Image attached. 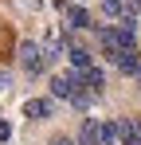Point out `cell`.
Returning <instances> with one entry per match:
<instances>
[{
	"label": "cell",
	"instance_id": "4fadbf2b",
	"mask_svg": "<svg viewBox=\"0 0 141 145\" xmlns=\"http://www.w3.org/2000/svg\"><path fill=\"white\" fill-rule=\"evenodd\" d=\"M55 145H70V141H67V137H59V141H55Z\"/></svg>",
	"mask_w": 141,
	"mask_h": 145
},
{
	"label": "cell",
	"instance_id": "9c48e42d",
	"mask_svg": "<svg viewBox=\"0 0 141 145\" xmlns=\"http://www.w3.org/2000/svg\"><path fill=\"white\" fill-rule=\"evenodd\" d=\"M121 141V125L118 121H102V145H114Z\"/></svg>",
	"mask_w": 141,
	"mask_h": 145
},
{
	"label": "cell",
	"instance_id": "7a4b0ae2",
	"mask_svg": "<svg viewBox=\"0 0 141 145\" xmlns=\"http://www.w3.org/2000/svg\"><path fill=\"white\" fill-rule=\"evenodd\" d=\"M20 63H24L27 74H39V71H47V63H51V51L39 47V43H20Z\"/></svg>",
	"mask_w": 141,
	"mask_h": 145
},
{
	"label": "cell",
	"instance_id": "6da1fadb",
	"mask_svg": "<svg viewBox=\"0 0 141 145\" xmlns=\"http://www.w3.org/2000/svg\"><path fill=\"white\" fill-rule=\"evenodd\" d=\"M51 94L55 98H63V102H70V106H78V110H86L94 98V90L82 82V71H67V74H55L51 78Z\"/></svg>",
	"mask_w": 141,
	"mask_h": 145
},
{
	"label": "cell",
	"instance_id": "7c38bea8",
	"mask_svg": "<svg viewBox=\"0 0 141 145\" xmlns=\"http://www.w3.org/2000/svg\"><path fill=\"white\" fill-rule=\"evenodd\" d=\"M133 12H141V0H129V16H133Z\"/></svg>",
	"mask_w": 141,
	"mask_h": 145
},
{
	"label": "cell",
	"instance_id": "ba28073f",
	"mask_svg": "<svg viewBox=\"0 0 141 145\" xmlns=\"http://www.w3.org/2000/svg\"><path fill=\"white\" fill-rule=\"evenodd\" d=\"M82 82L90 86L94 94H102V86H106V78H102V71H98V67H86V71H82Z\"/></svg>",
	"mask_w": 141,
	"mask_h": 145
},
{
	"label": "cell",
	"instance_id": "52a82bcc",
	"mask_svg": "<svg viewBox=\"0 0 141 145\" xmlns=\"http://www.w3.org/2000/svg\"><path fill=\"white\" fill-rule=\"evenodd\" d=\"M24 114H27V118H47V114H51V102H47V98H27V102H24Z\"/></svg>",
	"mask_w": 141,
	"mask_h": 145
},
{
	"label": "cell",
	"instance_id": "30bf717a",
	"mask_svg": "<svg viewBox=\"0 0 141 145\" xmlns=\"http://www.w3.org/2000/svg\"><path fill=\"white\" fill-rule=\"evenodd\" d=\"M8 137H12V125H8V121L0 118V141H8Z\"/></svg>",
	"mask_w": 141,
	"mask_h": 145
},
{
	"label": "cell",
	"instance_id": "277c9868",
	"mask_svg": "<svg viewBox=\"0 0 141 145\" xmlns=\"http://www.w3.org/2000/svg\"><path fill=\"white\" fill-rule=\"evenodd\" d=\"M78 141H82V145H102V121L86 118V121H82V133H78Z\"/></svg>",
	"mask_w": 141,
	"mask_h": 145
},
{
	"label": "cell",
	"instance_id": "5b68a950",
	"mask_svg": "<svg viewBox=\"0 0 141 145\" xmlns=\"http://www.w3.org/2000/svg\"><path fill=\"white\" fill-rule=\"evenodd\" d=\"M12 55H16V35L8 24H0V63H8Z\"/></svg>",
	"mask_w": 141,
	"mask_h": 145
},
{
	"label": "cell",
	"instance_id": "8992f818",
	"mask_svg": "<svg viewBox=\"0 0 141 145\" xmlns=\"http://www.w3.org/2000/svg\"><path fill=\"white\" fill-rule=\"evenodd\" d=\"M67 59H70V67H74V71H86V67H94V63H90V51H86V47H78V43H70V47H67Z\"/></svg>",
	"mask_w": 141,
	"mask_h": 145
},
{
	"label": "cell",
	"instance_id": "8fae6325",
	"mask_svg": "<svg viewBox=\"0 0 141 145\" xmlns=\"http://www.w3.org/2000/svg\"><path fill=\"white\" fill-rule=\"evenodd\" d=\"M4 86H12V78H8V71L0 67V90H4Z\"/></svg>",
	"mask_w": 141,
	"mask_h": 145
},
{
	"label": "cell",
	"instance_id": "3957f363",
	"mask_svg": "<svg viewBox=\"0 0 141 145\" xmlns=\"http://www.w3.org/2000/svg\"><path fill=\"white\" fill-rule=\"evenodd\" d=\"M59 12H63V20H67V27H70V31H74V27H94V24H90V12H86L82 4L59 0Z\"/></svg>",
	"mask_w": 141,
	"mask_h": 145
}]
</instances>
